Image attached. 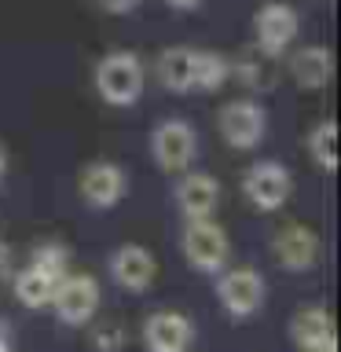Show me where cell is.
<instances>
[{
	"label": "cell",
	"instance_id": "cell-1",
	"mask_svg": "<svg viewBox=\"0 0 341 352\" xmlns=\"http://www.w3.org/2000/svg\"><path fill=\"white\" fill-rule=\"evenodd\" d=\"M96 96L103 99L107 107H136L143 96V63L136 52H107L103 59L96 63Z\"/></svg>",
	"mask_w": 341,
	"mask_h": 352
},
{
	"label": "cell",
	"instance_id": "cell-2",
	"mask_svg": "<svg viewBox=\"0 0 341 352\" xmlns=\"http://www.w3.org/2000/svg\"><path fill=\"white\" fill-rule=\"evenodd\" d=\"M180 250H184V261L191 264L195 272H206V275H217V272L228 264V253H231V246H228V231L220 228L213 217L184 220Z\"/></svg>",
	"mask_w": 341,
	"mask_h": 352
},
{
	"label": "cell",
	"instance_id": "cell-3",
	"mask_svg": "<svg viewBox=\"0 0 341 352\" xmlns=\"http://www.w3.org/2000/svg\"><path fill=\"white\" fill-rule=\"evenodd\" d=\"M99 301H103L99 279L96 275H85V272H77V275L66 272L55 283V294H52V308L59 316V323H66V327L92 323V316L99 312Z\"/></svg>",
	"mask_w": 341,
	"mask_h": 352
},
{
	"label": "cell",
	"instance_id": "cell-4",
	"mask_svg": "<svg viewBox=\"0 0 341 352\" xmlns=\"http://www.w3.org/2000/svg\"><path fill=\"white\" fill-rule=\"evenodd\" d=\"M198 154V136L184 118H169L151 132V158L162 173H187Z\"/></svg>",
	"mask_w": 341,
	"mask_h": 352
},
{
	"label": "cell",
	"instance_id": "cell-5",
	"mask_svg": "<svg viewBox=\"0 0 341 352\" xmlns=\"http://www.w3.org/2000/svg\"><path fill=\"white\" fill-rule=\"evenodd\" d=\"M217 129L228 147L253 151V147H261L264 132H268V114H264V107L257 99H231L217 114Z\"/></svg>",
	"mask_w": 341,
	"mask_h": 352
},
{
	"label": "cell",
	"instance_id": "cell-6",
	"mask_svg": "<svg viewBox=\"0 0 341 352\" xmlns=\"http://www.w3.org/2000/svg\"><path fill=\"white\" fill-rule=\"evenodd\" d=\"M242 195H246L261 213H275V209H283L290 202L294 176L279 162H257L242 173Z\"/></svg>",
	"mask_w": 341,
	"mask_h": 352
},
{
	"label": "cell",
	"instance_id": "cell-7",
	"mask_svg": "<svg viewBox=\"0 0 341 352\" xmlns=\"http://www.w3.org/2000/svg\"><path fill=\"white\" fill-rule=\"evenodd\" d=\"M301 33V19L290 4H264L253 19V41H257V52L264 59H279V55L290 48Z\"/></svg>",
	"mask_w": 341,
	"mask_h": 352
},
{
	"label": "cell",
	"instance_id": "cell-8",
	"mask_svg": "<svg viewBox=\"0 0 341 352\" xmlns=\"http://www.w3.org/2000/svg\"><path fill=\"white\" fill-rule=\"evenodd\" d=\"M217 297H220V308L235 319H246V316H257L264 308V297H268V286H264V275L253 272V268H231L220 275L217 283Z\"/></svg>",
	"mask_w": 341,
	"mask_h": 352
},
{
	"label": "cell",
	"instance_id": "cell-9",
	"mask_svg": "<svg viewBox=\"0 0 341 352\" xmlns=\"http://www.w3.org/2000/svg\"><path fill=\"white\" fill-rule=\"evenodd\" d=\"M77 191L92 209H114L129 195V176L118 162H88L77 176Z\"/></svg>",
	"mask_w": 341,
	"mask_h": 352
},
{
	"label": "cell",
	"instance_id": "cell-10",
	"mask_svg": "<svg viewBox=\"0 0 341 352\" xmlns=\"http://www.w3.org/2000/svg\"><path fill=\"white\" fill-rule=\"evenodd\" d=\"M143 345L147 352H191L195 323L176 308H162L143 319Z\"/></svg>",
	"mask_w": 341,
	"mask_h": 352
},
{
	"label": "cell",
	"instance_id": "cell-11",
	"mask_svg": "<svg viewBox=\"0 0 341 352\" xmlns=\"http://www.w3.org/2000/svg\"><path fill=\"white\" fill-rule=\"evenodd\" d=\"M110 279L129 294H143L158 279V261H154V253L147 246H136V242L118 246L110 253Z\"/></svg>",
	"mask_w": 341,
	"mask_h": 352
},
{
	"label": "cell",
	"instance_id": "cell-12",
	"mask_svg": "<svg viewBox=\"0 0 341 352\" xmlns=\"http://www.w3.org/2000/svg\"><path fill=\"white\" fill-rule=\"evenodd\" d=\"M272 253L286 272H308L319 257V235L305 224H286L275 231Z\"/></svg>",
	"mask_w": 341,
	"mask_h": 352
},
{
	"label": "cell",
	"instance_id": "cell-13",
	"mask_svg": "<svg viewBox=\"0 0 341 352\" xmlns=\"http://www.w3.org/2000/svg\"><path fill=\"white\" fill-rule=\"evenodd\" d=\"M173 198H176V209L184 213V220H202V217H213V209L220 202V184L209 173H184Z\"/></svg>",
	"mask_w": 341,
	"mask_h": 352
},
{
	"label": "cell",
	"instance_id": "cell-14",
	"mask_svg": "<svg viewBox=\"0 0 341 352\" xmlns=\"http://www.w3.org/2000/svg\"><path fill=\"white\" fill-rule=\"evenodd\" d=\"M294 85L305 88V92H316V88H327L330 77H334V52L323 48V44H308V48H297L286 63Z\"/></svg>",
	"mask_w": 341,
	"mask_h": 352
},
{
	"label": "cell",
	"instance_id": "cell-15",
	"mask_svg": "<svg viewBox=\"0 0 341 352\" xmlns=\"http://www.w3.org/2000/svg\"><path fill=\"white\" fill-rule=\"evenodd\" d=\"M290 338L301 352L319 349L327 338H334V316L323 305H305L301 312H294L290 319Z\"/></svg>",
	"mask_w": 341,
	"mask_h": 352
},
{
	"label": "cell",
	"instance_id": "cell-16",
	"mask_svg": "<svg viewBox=\"0 0 341 352\" xmlns=\"http://www.w3.org/2000/svg\"><path fill=\"white\" fill-rule=\"evenodd\" d=\"M158 81L169 92H191L195 88V48L176 44L158 55Z\"/></svg>",
	"mask_w": 341,
	"mask_h": 352
},
{
	"label": "cell",
	"instance_id": "cell-17",
	"mask_svg": "<svg viewBox=\"0 0 341 352\" xmlns=\"http://www.w3.org/2000/svg\"><path fill=\"white\" fill-rule=\"evenodd\" d=\"M55 275L33 268V264H26L22 272H15V297L22 308H44L52 305V294H55Z\"/></svg>",
	"mask_w": 341,
	"mask_h": 352
},
{
	"label": "cell",
	"instance_id": "cell-18",
	"mask_svg": "<svg viewBox=\"0 0 341 352\" xmlns=\"http://www.w3.org/2000/svg\"><path fill=\"white\" fill-rule=\"evenodd\" d=\"M231 81V63L220 52H195V88L202 92H217Z\"/></svg>",
	"mask_w": 341,
	"mask_h": 352
},
{
	"label": "cell",
	"instance_id": "cell-19",
	"mask_svg": "<svg viewBox=\"0 0 341 352\" xmlns=\"http://www.w3.org/2000/svg\"><path fill=\"white\" fill-rule=\"evenodd\" d=\"M308 154H312L327 173H338V125L334 121H319V125L308 132Z\"/></svg>",
	"mask_w": 341,
	"mask_h": 352
},
{
	"label": "cell",
	"instance_id": "cell-20",
	"mask_svg": "<svg viewBox=\"0 0 341 352\" xmlns=\"http://www.w3.org/2000/svg\"><path fill=\"white\" fill-rule=\"evenodd\" d=\"M30 264L41 268V272H48V275H55V279H63V275L70 272V250H66L63 242H41V246H33Z\"/></svg>",
	"mask_w": 341,
	"mask_h": 352
},
{
	"label": "cell",
	"instance_id": "cell-21",
	"mask_svg": "<svg viewBox=\"0 0 341 352\" xmlns=\"http://www.w3.org/2000/svg\"><path fill=\"white\" fill-rule=\"evenodd\" d=\"M92 349L96 352H121L125 349V330L118 323H99L92 330Z\"/></svg>",
	"mask_w": 341,
	"mask_h": 352
},
{
	"label": "cell",
	"instance_id": "cell-22",
	"mask_svg": "<svg viewBox=\"0 0 341 352\" xmlns=\"http://www.w3.org/2000/svg\"><path fill=\"white\" fill-rule=\"evenodd\" d=\"M231 77H239L246 88H264V85H268V77H264V63H257V59L231 63Z\"/></svg>",
	"mask_w": 341,
	"mask_h": 352
},
{
	"label": "cell",
	"instance_id": "cell-23",
	"mask_svg": "<svg viewBox=\"0 0 341 352\" xmlns=\"http://www.w3.org/2000/svg\"><path fill=\"white\" fill-rule=\"evenodd\" d=\"M99 11H107V15H129V11L140 8V0H96Z\"/></svg>",
	"mask_w": 341,
	"mask_h": 352
},
{
	"label": "cell",
	"instance_id": "cell-24",
	"mask_svg": "<svg viewBox=\"0 0 341 352\" xmlns=\"http://www.w3.org/2000/svg\"><path fill=\"white\" fill-rule=\"evenodd\" d=\"M8 272H11V250L0 242V275H8Z\"/></svg>",
	"mask_w": 341,
	"mask_h": 352
},
{
	"label": "cell",
	"instance_id": "cell-25",
	"mask_svg": "<svg viewBox=\"0 0 341 352\" xmlns=\"http://www.w3.org/2000/svg\"><path fill=\"white\" fill-rule=\"evenodd\" d=\"M169 4H173V8H180V11H191V8L202 4V0H169Z\"/></svg>",
	"mask_w": 341,
	"mask_h": 352
},
{
	"label": "cell",
	"instance_id": "cell-26",
	"mask_svg": "<svg viewBox=\"0 0 341 352\" xmlns=\"http://www.w3.org/2000/svg\"><path fill=\"white\" fill-rule=\"evenodd\" d=\"M312 352H338V334H334V338H327L323 345H319V349H312Z\"/></svg>",
	"mask_w": 341,
	"mask_h": 352
},
{
	"label": "cell",
	"instance_id": "cell-27",
	"mask_svg": "<svg viewBox=\"0 0 341 352\" xmlns=\"http://www.w3.org/2000/svg\"><path fill=\"white\" fill-rule=\"evenodd\" d=\"M4 176H8V147L0 143V180H4Z\"/></svg>",
	"mask_w": 341,
	"mask_h": 352
},
{
	"label": "cell",
	"instance_id": "cell-28",
	"mask_svg": "<svg viewBox=\"0 0 341 352\" xmlns=\"http://www.w3.org/2000/svg\"><path fill=\"white\" fill-rule=\"evenodd\" d=\"M0 352H15V349H11V341H8V330H0Z\"/></svg>",
	"mask_w": 341,
	"mask_h": 352
},
{
	"label": "cell",
	"instance_id": "cell-29",
	"mask_svg": "<svg viewBox=\"0 0 341 352\" xmlns=\"http://www.w3.org/2000/svg\"><path fill=\"white\" fill-rule=\"evenodd\" d=\"M0 330H4V323H0Z\"/></svg>",
	"mask_w": 341,
	"mask_h": 352
}]
</instances>
